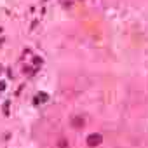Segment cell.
Instances as JSON below:
<instances>
[{
	"mask_svg": "<svg viewBox=\"0 0 148 148\" xmlns=\"http://www.w3.org/2000/svg\"><path fill=\"white\" fill-rule=\"evenodd\" d=\"M4 89H5V84H4V82H0V91H4Z\"/></svg>",
	"mask_w": 148,
	"mask_h": 148,
	"instance_id": "5",
	"label": "cell"
},
{
	"mask_svg": "<svg viewBox=\"0 0 148 148\" xmlns=\"http://www.w3.org/2000/svg\"><path fill=\"white\" fill-rule=\"evenodd\" d=\"M71 125L75 127V129H80V127H84L86 125V120H84V117H71Z\"/></svg>",
	"mask_w": 148,
	"mask_h": 148,
	"instance_id": "2",
	"label": "cell"
},
{
	"mask_svg": "<svg viewBox=\"0 0 148 148\" xmlns=\"http://www.w3.org/2000/svg\"><path fill=\"white\" fill-rule=\"evenodd\" d=\"M59 145H61V148H66V141H59Z\"/></svg>",
	"mask_w": 148,
	"mask_h": 148,
	"instance_id": "4",
	"label": "cell"
},
{
	"mask_svg": "<svg viewBox=\"0 0 148 148\" xmlns=\"http://www.w3.org/2000/svg\"><path fill=\"white\" fill-rule=\"evenodd\" d=\"M101 143H103V136H101L99 132H94V134L87 136V145H89V146H98V145H101Z\"/></svg>",
	"mask_w": 148,
	"mask_h": 148,
	"instance_id": "1",
	"label": "cell"
},
{
	"mask_svg": "<svg viewBox=\"0 0 148 148\" xmlns=\"http://www.w3.org/2000/svg\"><path fill=\"white\" fill-rule=\"evenodd\" d=\"M33 101H35V105H40V103H45L47 101V94L45 92H38L35 98H33Z\"/></svg>",
	"mask_w": 148,
	"mask_h": 148,
	"instance_id": "3",
	"label": "cell"
}]
</instances>
